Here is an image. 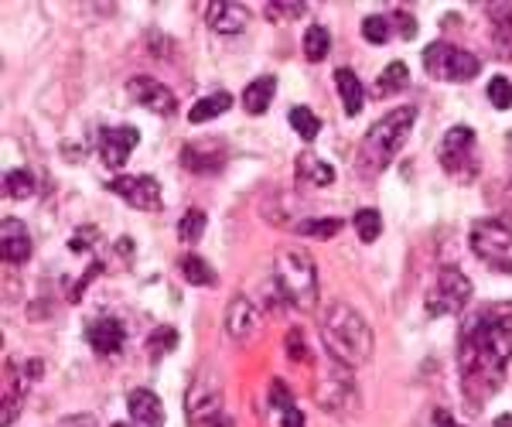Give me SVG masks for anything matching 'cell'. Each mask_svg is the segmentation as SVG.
<instances>
[{"mask_svg": "<svg viewBox=\"0 0 512 427\" xmlns=\"http://www.w3.org/2000/svg\"><path fill=\"white\" fill-rule=\"evenodd\" d=\"M512 363V305L482 308L461 325L458 335V373L461 390L472 407L489 404L506 383Z\"/></svg>", "mask_w": 512, "mask_h": 427, "instance_id": "cell-1", "label": "cell"}, {"mask_svg": "<svg viewBox=\"0 0 512 427\" xmlns=\"http://www.w3.org/2000/svg\"><path fill=\"white\" fill-rule=\"evenodd\" d=\"M321 342L335 363L359 369L373 359V328L345 301H332L321 315Z\"/></svg>", "mask_w": 512, "mask_h": 427, "instance_id": "cell-2", "label": "cell"}, {"mask_svg": "<svg viewBox=\"0 0 512 427\" xmlns=\"http://www.w3.org/2000/svg\"><path fill=\"white\" fill-rule=\"evenodd\" d=\"M417 123V106H400V110H390L383 120H376L373 127L366 130L362 137V147H359V171L366 178L379 175L393 164L396 154L403 151L407 144L410 130Z\"/></svg>", "mask_w": 512, "mask_h": 427, "instance_id": "cell-3", "label": "cell"}, {"mask_svg": "<svg viewBox=\"0 0 512 427\" xmlns=\"http://www.w3.org/2000/svg\"><path fill=\"white\" fill-rule=\"evenodd\" d=\"M274 287L277 294L297 311H315L318 305V267L308 250L284 246L274 260Z\"/></svg>", "mask_w": 512, "mask_h": 427, "instance_id": "cell-4", "label": "cell"}, {"mask_svg": "<svg viewBox=\"0 0 512 427\" xmlns=\"http://www.w3.org/2000/svg\"><path fill=\"white\" fill-rule=\"evenodd\" d=\"M315 404L335 417H345V414H352V410H359V387H355V376L349 366L335 363V359L328 356V363L315 383Z\"/></svg>", "mask_w": 512, "mask_h": 427, "instance_id": "cell-5", "label": "cell"}, {"mask_svg": "<svg viewBox=\"0 0 512 427\" xmlns=\"http://www.w3.org/2000/svg\"><path fill=\"white\" fill-rule=\"evenodd\" d=\"M437 161H441V168L448 171L454 182H461V185L475 182L478 178V137H475V130L465 127V123L451 127L448 134L441 137Z\"/></svg>", "mask_w": 512, "mask_h": 427, "instance_id": "cell-6", "label": "cell"}, {"mask_svg": "<svg viewBox=\"0 0 512 427\" xmlns=\"http://www.w3.org/2000/svg\"><path fill=\"white\" fill-rule=\"evenodd\" d=\"M185 417L192 427H233L222 407V387L212 373H195L185 393Z\"/></svg>", "mask_w": 512, "mask_h": 427, "instance_id": "cell-7", "label": "cell"}, {"mask_svg": "<svg viewBox=\"0 0 512 427\" xmlns=\"http://www.w3.org/2000/svg\"><path fill=\"white\" fill-rule=\"evenodd\" d=\"M424 72L441 82H472L482 72V62H478V55L465 52V48L448 45V41H434V45L424 48Z\"/></svg>", "mask_w": 512, "mask_h": 427, "instance_id": "cell-8", "label": "cell"}, {"mask_svg": "<svg viewBox=\"0 0 512 427\" xmlns=\"http://www.w3.org/2000/svg\"><path fill=\"white\" fill-rule=\"evenodd\" d=\"M472 243L475 257H482L485 264L502 270V274H512V223L509 219H478L472 226Z\"/></svg>", "mask_w": 512, "mask_h": 427, "instance_id": "cell-9", "label": "cell"}, {"mask_svg": "<svg viewBox=\"0 0 512 427\" xmlns=\"http://www.w3.org/2000/svg\"><path fill=\"white\" fill-rule=\"evenodd\" d=\"M472 301V281L461 274L458 267H441L424 298V311L431 318H448V315H458L461 308Z\"/></svg>", "mask_w": 512, "mask_h": 427, "instance_id": "cell-10", "label": "cell"}, {"mask_svg": "<svg viewBox=\"0 0 512 427\" xmlns=\"http://www.w3.org/2000/svg\"><path fill=\"white\" fill-rule=\"evenodd\" d=\"M113 195H120L130 209H140V212H161V185L158 178L151 175H117L110 185Z\"/></svg>", "mask_w": 512, "mask_h": 427, "instance_id": "cell-11", "label": "cell"}, {"mask_svg": "<svg viewBox=\"0 0 512 427\" xmlns=\"http://www.w3.org/2000/svg\"><path fill=\"white\" fill-rule=\"evenodd\" d=\"M127 93H130V100L137 106H144L147 113H154V117H175L178 113L175 93L154 76H134L127 82Z\"/></svg>", "mask_w": 512, "mask_h": 427, "instance_id": "cell-12", "label": "cell"}, {"mask_svg": "<svg viewBox=\"0 0 512 427\" xmlns=\"http://www.w3.org/2000/svg\"><path fill=\"white\" fill-rule=\"evenodd\" d=\"M137 144H140V130L130 127V123L99 130V158H103V164L110 171H120L130 154L137 151Z\"/></svg>", "mask_w": 512, "mask_h": 427, "instance_id": "cell-13", "label": "cell"}, {"mask_svg": "<svg viewBox=\"0 0 512 427\" xmlns=\"http://www.w3.org/2000/svg\"><path fill=\"white\" fill-rule=\"evenodd\" d=\"M229 161V151L222 141H188L181 147V168L192 175H219Z\"/></svg>", "mask_w": 512, "mask_h": 427, "instance_id": "cell-14", "label": "cell"}, {"mask_svg": "<svg viewBox=\"0 0 512 427\" xmlns=\"http://www.w3.org/2000/svg\"><path fill=\"white\" fill-rule=\"evenodd\" d=\"M260 325H263L260 308H256L246 294H236V298L226 305V335L233 342H239V346L253 342L256 335H260Z\"/></svg>", "mask_w": 512, "mask_h": 427, "instance_id": "cell-15", "label": "cell"}, {"mask_svg": "<svg viewBox=\"0 0 512 427\" xmlns=\"http://www.w3.org/2000/svg\"><path fill=\"white\" fill-rule=\"evenodd\" d=\"M86 342L96 356H120L127 346V325L117 315H99L86 325Z\"/></svg>", "mask_w": 512, "mask_h": 427, "instance_id": "cell-16", "label": "cell"}, {"mask_svg": "<svg viewBox=\"0 0 512 427\" xmlns=\"http://www.w3.org/2000/svg\"><path fill=\"white\" fill-rule=\"evenodd\" d=\"M0 253H4V264H28L31 253H35V240H31L28 226L21 223V219L14 216H4V223H0Z\"/></svg>", "mask_w": 512, "mask_h": 427, "instance_id": "cell-17", "label": "cell"}, {"mask_svg": "<svg viewBox=\"0 0 512 427\" xmlns=\"http://www.w3.org/2000/svg\"><path fill=\"white\" fill-rule=\"evenodd\" d=\"M250 7L246 4H229V0H216V4L205 7V24H209L216 35H243L246 28H250Z\"/></svg>", "mask_w": 512, "mask_h": 427, "instance_id": "cell-18", "label": "cell"}, {"mask_svg": "<svg viewBox=\"0 0 512 427\" xmlns=\"http://www.w3.org/2000/svg\"><path fill=\"white\" fill-rule=\"evenodd\" d=\"M127 410H130V421L140 424V427H161L164 424V404H161L158 393H151V390H130Z\"/></svg>", "mask_w": 512, "mask_h": 427, "instance_id": "cell-19", "label": "cell"}, {"mask_svg": "<svg viewBox=\"0 0 512 427\" xmlns=\"http://www.w3.org/2000/svg\"><path fill=\"white\" fill-rule=\"evenodd\" d=\"M335 89H338V100H342L345 113H349V117H359L362 106H366V89H362L359 76L342 65V69H335Z\"/></svg>", "mask_w": 512, "mask_h": 427, "instance_id": "cell-20", "label": "cell"}, {"mask_svg": "<svg viewBox=\"0 0 512 427\" xmlns=\"http://www.w3.org/2000/svg\"><path fill=\"white\" fill-rule=\"evenodd\" d=\"M274 96H277V79L274 76L253 79L250 86L243 89V110L250 113V117H263V113L270 110V103H274Z\"/></svg>", "mask_w": 512, "mask_h": 427, "instance_id": "cell-21", "label": "cell"}, {"mask_svg": "<svg viewBox=\"0 0 512 427\" xmlns=\"http://www.w3.org/2000/svg\"><path fill=\"white\" fill-rule=\"evenodd\" d=\"M297 178L315 188H328L335 182V168L328 161H321L315 151H301L297 154Z\"/></svg>", "mask_w": 512, "mask_h": 427, "instance_id": "cell-22", "label": "cell"}, {"mask_svg": "<svg viewBox=\"0 0 512 427\" xmlns=\"http://www.w3.org/2000/svg\"><path fill=\"white\" fill-rule=\"evenodd\" d=\"M178 267H181V277H185V281L192 284V287H216V281H219L216 270H212V264L198 257V253H185Z\"/></svg>", "mask_w": 512, "mask_h": 427, "instance_id": "cell-23", "label": "cell"}, {"mask_svg": "<svg viewBox=\"0 0 512 427\" xmlns=\"http://www.w3.org/2000/svg\"><path fill=\"white\" fill-rule=\"evenodd\" d=\"M407 82H410L407 62H390L383 72H379V79H376V86H373V96H376V100H386V96L400 93Z\"/></svg>", "mask_w": 512, "mask_h": 427, "instance_id": "cell-24", "label": "cell"}, {"mask_svg": "<svg viewBox=\"0 0 512 427\" xmlns=\"http://www.w3.org/2000/svg\"><path fill=\"white\" fill-rule=\"evenodd\" d=\"M345 219L338 216H321V219H301V223H294L291 229L297 236H308V240H332V236L342 233Z\"/></svg>", "mask_w": 512, "mask_h": 427, "instance_id": "cell-25", "label": "cell"}, {"mask_svg": "<svg viewBox=\"0 0 512 427\" xmlns=\"http://www.w3.org/2000/svg\"><path fill=\"white\" fill-rule=\"evenodd\" d=\"M229 106H233V96L219 89V93H212V96H202V100H198L192 110H188V120H192V123H209V120L222 117Z\"/></svg>", "mask_w": 512, "mask_h": 427, "instance_id": "cell-26", "label": "cell"}, {"mask_svg": "<svg viewBox=\"0 0 512 427\" xmlns=\"http://www.w3.org/2000/svg\"><path fill=\"white\" fill-rule=\"evenodd\" d=\"M328 52H332V31H328L325 24H311V28L304 31V59L321 62V59H328Z\"/></svg>", "mask_w": 512, "mask_h": 427, "instance_id": "cell-27", "label": "cell"}, {"mask_svg": "<svg viewBox=\"0 0 512 427\" xmlns=\"http://www.w3.org/2000/svg\"><path fill=\"white\" fill-rule=\"evenodd\" d=\"M4 192L7 199H31L35 195V175H31L28 168H11L4 175Z\"/></svg>", "mask_w": 512, "mask_h": 427, "instance_id": "cell-28", "label": "cell"}, {"mask_svg": "<svg viewBox=\"0 0 512 427\" xmlns=\"http://www.w3.org/2000/svg\"><path fill=\"white\" fill-rule=\"evenodd\" d=\"M287 120H291V127L297 130V137H301V141H315L318 137V130H321V120L315 117V110H311V106H294L291 113H287Z\"/></svg>", "mask_w": 512, "mask_h": 427, "instance_id": "cell-29", "label": "cell"}, {"mask_svg": "<svg viewBox=\"0 0 512 427\" xmlns=\"http://www.w3.org/2000/svg\"><path fill=\"white\" fill-rule=\"evenodd\" d=\"M352 226H355V233H359L362 243H376L379 236H383V216H379L376 209H359L352 219Z\"/></svg>", "mask_w": 512, "mask_h": 427, "instance_id": "cell-30", "label": "cell"}, {"mask_svg": "<svg viewBox=\"0 0 512 427\" xmlns=\"http://www.w3.org/2000/svg\"><path fill=\"white\" fill-rule=\"evenodd\" d=\"M362 38H366L369 45H386V41L393 38L390 14H369V18L362 21Z\"/></svg>", "mask_w": 512, "mask_h": 427, "instance_id": "cell-31", "label": "cell"}, {"mask_svg": "<svg viewBox=\"0 0 512 427\" xmlns=\"http://www.w3.org/2000/svg\"><path fill=\"white\" fill-rule=\"evenodd\" d=\"M205 212L202 209H188L185 216H181V223H178V240L181 243H198L202 240V233H205Z\"/></svg>", "mask_w": 512, "mask_h": 427, "instance_id": "cell-32", "label": "cell"}, {"mask_svg": "<svg viewBox=\"0 0 512 427\" xmlns=\"http://www.w3.org/2000/svg\"><path fill=\"white\" fill-rule=\"evenodd\" d=\"M175 346H178V332L171 325H161V328H154L151 339H147V356L161 359V356H168Z\"/></svg>", "mask_w": 512, "mask_h": 427, "instance_id": "cell-33", "label": "cell"}, {"mask_svg": "<svg viewBox=\"0 0 512 427\" xmlns=\"http://www.w3.org/2000/svg\"><path fill=\"white\" fill-rule=\"evenodd\" d=\"M485 93H489V103L495 106V110H509L512 106V82L506 76H492Z\"/></svg>", "mask_w": 512, "mask_h": 427, "instance_id": "cell-34", "label": "cell"}, {"mask_svg": "<svg viewBox=\"0 0 512 427\" xmlns=\"http://www.w3.org/2000/svg\"><path fill=\"white\" fill-rule=\"evenodd\" d=\"M284 349H287V356H291L294 363H311V349H308V339H304L301 328H291V332H287Z\"/></svg>", "mask_w": 512, "mask_h": 427, "instance_id": "cell-35", "label": "cell"}, {"mask_svg": "<svg viewBox=\"0 0 512 427\" xmlns=\"http://www.w3.org/2000/svg\"><path fill=\"white\" fill-rule=\"evenodd\" d=\"M267 400H270V407L280 410V414H284V410H291V407H297V404H294V390L287 387L284 380H270Z\"/></svg>", "mask_w": 512, "mask_h": 427, "instance_id": "cell-36", "label": "cell"}, {"mask_svg": "<svg viewBox=\"0 0 512 427\" xmlns=\"http://www.w3.org/2000/svg\"><path fill=\"white\" fill-rule=\"evenodd\" d=\"M308 14V7L304 4H294V0H274V4H267V18L270 21H294V18H304Z\"/></svg>", "mask_w": 512, "mask_h": 427, "instance_id": "cell-37", "label": "cell"}, {"mask_svg": "<svg viewBox=\"0 0 512 427\" xmlns=\"http://www.w3.org/2000/svg\"><path fill=\"white\" fill-rule=\"evenodd\" d=\"M390 24H393V35H400L403 41H414L417 38V18L410 11H390Z\"/></svg>", "mask_w": 512, "mask_h": 427, "instance_id": "cell-38", "label": "cell"}, {"mask_svg": "<svg viewBox=\"0 0 512 427\" xmlns=\"http://www.w3.org/2000/svg\"><path fill=\"white\" fill-rule=\"evenodd\" d=\"M96 236H99V233H96L93 226H82L79 233H76V236H72V240H69V250H72V253H82V250H89V243H93Z\"/></svg>", "mask_w": 512, "mask_h": 427, "instance_id": "cell-39", "label": "cell"}, {"mask_svg": "<svg viewBox=\"0 0 512 427\" xmlns=\"http://www.w3.org/2000/svg\"><path fill=\"white\" fill-rule=\"evenodd\" d=\"M55 427H96V421L89 414H69V417H62Z\"/></svg>", "mask_w": 512, "mask_h": 427, "instance_id": "cell-40", "label": "cell"}, {"mask_svg": "<svg viewBox=\"0 0 512 427\" xmlns=\"http://www.w3.org/2000/svg\"><path fill=\"white\" fill-rule=\"evenodd\" d=\"M280 427H304V414L297 407L284 410V414H280Z\"/></svg>", "mask_w": 512, "mask_h": 427, "instance_id": "cell-41", "label": "cell"}, {"mask_svg": "<svg viewBox=\"0 0 512 427\" xmlns=\"http://www.w3.org/2000/svg\"><path fill=\"white\" fill-rule=\"evenodd\" d=\"M434 424H437V427H465V424L454 421V417L448 414V410H434Z\"/></svg>", "mask_w": 512, "mask_h": 427, "instance_id": "cell-42", "label": "cell"}, {"mask_svg": "<svg viewBox=\"0 0 512 427\" xmlns=\"http://www.w3.org/2000/svg\"><path fill=\"white\" fill-rule=\"evenodd\" d=\"M492 427H512V414H502V417H495V424Z\"/></svg>", "mask_w": 512, "mask_h": 427, "instance_id": "cell-43", "label": "cell"}, {"mask_svg": "<svg viewBox=\"0 0 512 427\" xmlns=\"http://www.w3.org/2000/svg\"><path fill=\"white\" fill-rule=\"evenodd\" d=\"M113 427H130V424H113ZM134 427H140V424H134Z\"/></svg>", "mask_w": 512, "mask_h": 427, "instance_id": "cell-44", "label": "cell"}]
</instances>
